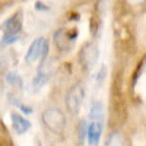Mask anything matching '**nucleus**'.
<instances>
[{
  "label": "nucleus",
  "instance_id": "obj_7",
  "mask_svg": "<svg viewBox=\"0 0 146 146\" xmlns=\"http://www.w3.org/2000/svg\"><path fill=\"white\" fill-rule=\"evenodd\" d=\"M102 129H104V120H91V123L88 124V135H86L89 146L100 145Z\"/></svg>",
  "mask_w": 146,
  "mask_h": 146
},
{
  "label": "nucleus",
  "instance_id": "obj_3",
  "mask_svg": "<svg viewBox=\"0 0 146 146\" xmlns=\"http://www.w3.org/2000/svg\"><path fill=\"white\" fill-rule=\"evenodd\" d=\"M98 58H100V48L95 41H89L86 44H83L78 54L79 66L83 72H91L95 67Z\"/></svg>",
  "mask_w": 146,
  "mask_h": 146
},
{
  "label": "nucleus",
  "instance_id": "obj_4",
  "mask_svg": "<svg viewBox=\"0 0 146 146\" xmlns=\"http://www.w3.org/2000/svg\"><path fill=\"white\" fill-rule=\"evenodd\" d=\"M48 48H50V44H48L47 38H44V36L36 38L29 45L28 51H27V56H25L27 64H35V63L45 62L47 54H48Z\"/></svg>",
  "mask_w": 146,
  "mask_h": 146
},
{
  "label": "nucleus",
  "instance_id": "obj_8",
  "mask_svg": "<svg viewBox=\"0 0 146 146\" xmlns=\"http://www.w3.org/2000/svg\"><path fill=\"white\" fill-rule=\"evenodd\" d=\"M10 121H12V129L15 130L16 135H25V133L31 129L29 120H27L23 115H21L15 111L10 114Z\"/></svg>",
  "mask_w": 146,
  "mask_h": 146
},
{
  "label": "nucleus",
  "instance_id": "obj_9",
  "mask_svg": "<svg viewBox=\"0 0 146 146\" xmlns=\"http://www.w3.org/2000/svg\"><path fill=\"white\" fill-rule=\"evenodd\" d=\"M105 146H127V142H126V137L123 136V133L115 130L108 135Z\"/></svg>",
  "mask_w": 146,
  "mask_h": 146
},
{
  "label": "nucleus",
  "instance_id": "obj_2",
  "mask_svg": "<svg viewBox=\"0 0 146 146\" xmlns=\"http://www.w3.org/2000/svg\"><path fill=\"white\" fill-rule=\"evenodd\" d=\"M85 95H86V92H85V85L82 82H76L72 86H69L64 95V105L70 115H78L82 108Z\"/></svg>",
  "mask_w": 146,
  "mask_h": 146
},
{
  "label": "nucleus",
  "instance_id": "obj_6",
  "mask_svg": "<svg viewBox=\"0 0 146 146\" xmlns=\"http://www.w3.org/2000/svg\"><path fill=\"white\" fill-rule=\"evenodd\" d=\"M21 15L16 13L12 18H9L5 23H3V38H2V44L3 45H7V44H12L15 42L18 38H19V34H21V29H22V19L19 18Z\"/></svg>",
  "mask_w": 146,
  "mask_h": 146
},
{
  "label": "nucleus",
  "instance_id": "obj_1",
  "mask_svg": "<svg viewBox=\"0 0 146 146\" xmlns=\"http://www.w3.org/2000/svg\"><path fill=\"white\" fill-rule=\"evenodd\" d=\"M41 123L51 135L62 136L67 127V115L58 105H47L41 113Z\"/></svg>",
  "mask_w": 146,
  "mask_h": 146
},
{
  "label": "nucleus",
  "instance_id": "obj_10",
  "mask_svg": "<svg viewBox=\"0 0 146 146\" xmlns=\"http://www.w3.org/2000/svg\"><path fill=\"white\" fill-rule=\"evenodd\" d=\"M129 2L131 3V5H139V3H142L143 0H129Z\"/></svg>",
  "mask_w": 146,
  "mask_h": 146
},
{
  "label": "nucleus",
  "instance_id": "obj_5",
  "mask_svg": "<svg viewBox=\"0 0 146 146\" xmlns=\"http://www.w3.org/2000/svg\"><path fill=\"white\" fill-rule=\"evenodd\" d=\"M78 38V32L76 29H69V28H60L54 32L53 35V42L56 45V48L60 51V53H69L72 48H73V44H75Z\"/></svg>",
  "mask_w": 146,
  "mask_h": 146
}]
</instances>
